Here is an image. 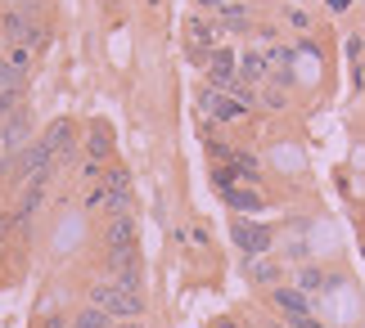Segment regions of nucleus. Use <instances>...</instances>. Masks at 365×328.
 <instances>
[{
	"mask_svg": "<svg viewBox=\"0 0 365 328\" xmlns=\"http://www.w3.org/2000/svg\"><path fill=\"white\" fill-rule=\"evenodd\" d=\"M91 306L95 310H104L113 324H122V319H140L145 315V297L140 292H122L118 283H108V279H100V283H91Z\"/></svg>",
	"mask_w": 365,
	"mask_h": 328,
	"instance_id": "1",
	"label": "nucleus"
},
{
	"mask_svg": "<svg viewBox=\"0 0 365 328\" xmlns=\"http://www.w3.org/2000/svg\"><path fill=\"white\" fill-rule=\"evenodd\" d=\"M230 238L240 243L244 256H262V252H271V243H275L271 225H252V221H244V216L230 221Z\"/></svg>",
	"mask_w": 365,
	"mask_h": 328,
	"instance_id": "2",
	"label": "nucleus"
},
{
	"mask_svg": "<svg viewBox=\"0 0 365 328\" xmlns=\"http://www.w3.org/2000/svg\"><path fill=\"white\" fill-rule=\"evenodd\" d=\"M104 243H108V256H131V252H140L135 248V221L131 216H113V221H108Z\"/></svg>",
	"mask_w": 365,
	"mask_h": 328,
	"instance_id": "3",
	"label": "nucleus"
},
{
	"mask_svg": "<svg viewBox=\"0 0 365 328\" xmlns=\"http://www.w3.org/2000/svg\"><path fill=\"white\" fill-rule=\"evenodd\" d=\"M271 306H275V310H279V315H284L289 324L312 315V297H307L302 288H275V292H271Z\"/></svg>",
	"mask_w": 365,
	"mask_h": 328,
	"instance_id": "4",
	"label": "nucleus"
},
{
	"mask_svg": "<svg viewBox=\"0 0 365 328\" xmlns=\"http://www.w3.org/2000/svg\"><path fill=\"white\" fill-rule=\"evenodd\" d=\"M235 73H240V59H235L230 50H212V54H207V85H217V90H230Z\"/></svg>",
	"mask_w": 365,
	"mask_h": 328,
	"instance_id": "5",
	"label": "nucleus"
},
{
	"mask_svg": "<svg viewBox=\"0 0 365 328\" xmlns=\"http://www.w3.org/2000/svg\"><path fill=\"white\" fill-rule=\"evenodd\" d=\"M199 104H203V112H207V117H217V122H235V117H240V104H235V99L226 95V90H217V85H207V90L199 95Z\"/></svg>",
	"mask_w": 365,
	"mask_h": 328,
	"instance_id": "6",
	"label": "nucleus"
},
{
	"mask_svg": "<svg viewBox=\"0 0 365 328\" xmlns=\"http://www.w3.org/2000/svg\"><path fill=\"white\" fill-rule=\"evenodd\" d=\"M27 131H32V112L19 108V112H9L5 126H0V139H5L9 153H19V149H27Z\"/></svg>",
	"mask_w": 365,
	"mask_h": 328,
	"instance_id": "7",
	"label": "nucleus"
},
{
	"mask_svg": "<svg viewBox=\"0 0 365 328\" xmlns=\"http://www.w3.org/2000/svg\"><path fill=\"white\" fill-rule=\"evenodd\" d=\"M5 36L9 41H19V46H41V27L27 18V14H5Z\"/></svg>",
	"mask_w": 365,
	"mask_h": 328,
	"instance_id": "8",
	"label": "nucleus"
},
{
	"mask_svg": "<svg viewBox=\"0 0 365 328\" xmlns=\"http://www.w3.org/2000/svg\"><path fill=\"white\" fill-rule=\"evenodd\" d=\"M221 198L240 211V216H248V211H257L262 207V194L257 189H244V184H235V189H221Z\"/></svg>",
	"mask_w": 365,
	"mask_h": 328,
	"instance_id": "9",
	"label": "nucleus"
},
{
	"mask_svg": "<svg viewBox=\"0 0 365 328\" xmlns=\"http://www.w3.org/2000/svg\"><path fill=\"white\" fill-rule=\"evenodd\" d=\"M108 153H113V135H108V126H95V131L86 135V158L91 162H104Z\"/></svg>",
	"mask_w": 365,
	"mask_h": 328,
	"instance_id": "10",
	"label": "nucleus"
},
{
	"mask_svg": "<svg viewBox=\"0 0 365 328\" xmlns=\"http://www.w3.org/2000/svg\"><path fill=\"white\" fill-rule=\"evenodd\" d=\"M240 73H244L248 81H266V77H271V59H266V54H257V50H248L244 59H240Z\"/></svg>",
	"mask_w": 365,
	"mask_h": 328,
	"instance_id": "11",
	"label": "nucleus"
},
{
	"mask_svg": "<svg viewBox=\"0 0 365 328\" xmlns=\"http://www.w3.org/2000/svg\"><path fill=\"white\" fill-rule=\"evenodd\" d=\"M298 288L302 292H320V288H334V279L325 275V270H316V265H307L302 275H298Z\"/></svg>",
	"mask_w": 365,
	"mask_h": 328,
	"instance_id": "12",
	"label": "nucleus"
},
{
	"mask_svg": "<svg viewBox=\"0 0 365 328\" xmlns=\"http://www.w3.org/2000/svg\"><path fill=\"white\" fill-rule=\"evenodd\" d=\"M73 328H113V319H108L104 310L86 306V310H81V315H73Z\"/></svg>",
	"mask_w": 365,
	"mask_h": 328,
	"instance_id": "13",
	"label": "nucleus"
},
{
	"mask_svg": "<svg viewBox=\"0 0 365 328\" xmlns=\"http://www.w3.org/2000/svg\"><path fill=\"white\" fill-rule=\"evenodd\" d=\"M108 283H118L122 292H140L145 275H140V265H131V270H113V279H108Z\"/></svg>",
	"mask_w": 365,
	"mask_h": 328,
	"instance_id": "14",
	"label": "nucleus"
},
{
	"mask_svg": "<svg viewBox=\"0 0 365 328\" xmlns=\"http://www.w3.org/2000/svg\"><path fill=\"white\" fill-rule=\"evenodd\" d=\"M230 166L240 171V180H257V176H262V162H257V158H248V153H235Z\"/></svg>",
	"mask_w": 365,
	"mask_h": 328,
	"instance_id": "15",
	"label": "nucleus"
},
{
	"mask_svg": "<svg viewBox=\"0 0 365 328\" xmlns=\"http://www.w3.org/2000/svg\"><path fill=\"white\" fill-rule=\"evenodd\" d=\"M221 23H226L230 32H244V27H248V14L240 5H221Z\"/></svg>",
	"mask_w": 365,
	"mask_h": 328,
	"instance_id": "16",
	"label": "nucleus"
},
{
	"mask_svg": "<svg viewBox=\"0 0 365 328\" xmlns=\"http://www.w3.org/2000/svg\"><path fill=\"white\" fill-rule=\"evenodd\" d=\"M19 104H23V85H9V90H0V117L19 112Z\"/></svg>",
	"mask_w": 365,
	"mask_h": 328,
	"instance_id": "17",
	"label": "nucleus"
},
{
	"mask_svg": "<svg viewBox=\"0 0 365 328\" xmlns=\"http://www.w3.org/2000/svg\"><path fill=\"white\" fill-rule=\"evenodd\" d=\"M9 68H14L19 77H27V68H32V50H27V46H14V50H9Z\"/></svg>",
	"mask_w": 365,
	"mask_h": 328,
	"instance_id": "18",
	"label": "nucleus"
},
{
	"mask_svg": "<svg viewBox=\"0 0 365 328\" xmlns=\"http://www.w3.org/2000/svg\"><path fill=\"white\" fill-rule=\"evenodd\" d=\"M190 36H194V46H212V27H207L203 18L190 23Z\"/></svg>",
	"mask_w": 365,
	"mask_h": 328,
	"instance_id": "19",
	"label": "nucleus"
},
{
	"mask_svg": "<svg viewBox=\"0 0 365 328\" xmlns=\"http://www.w3.org/2000/svg\"><path fill=\"white\" fill-rule=\"evenodd\" d=\"M9 85H23V77L9 68V59H0V90H9Z\"/></svg>",
	"mask_w": 365,
	"mask_h": 328,
	"instance_id": "20",
	"label": "nucleus"
},
{
	"mask_svg": "<svg viewBox=\"0 0 365 328\" xmlns=\"http://www.w3.org/2000/svg\"><path fill=\"white\" fill-rule=\"evenodd\" d=\"M104 171H108L104 162H91L86 158V162H81V180H104Z\"/></svg>",
	"mask_w": 365,
	"mask_h": 328,
	"instance_id": "21",
	"label": "nucleus"
},
{
	"mask_svg": "<svg viewBox=\"0 0 365 328\" xmlns=\"http://www.w3.org/2000/svg\"><path fill=\"white\" fill-rule=\"evenodd\" d=\"M262 104H266V108H284L289 99H284V90H266V95H262Z\"/></svg>",
	"mask_w": 365,
	"mask_h": 328,
	"instance_id": "22",
	"label": "nucleus"
},
{
	"mask_svg": "<svg viewBox=\"0 0 365 328\" xmlns=\"http://www.w3.org/2000/svg\"><path fill=\"white\" fill-rule=\"evenodd\" d=\"M252 279H257V283H271V279H275V265H266V261L252 265Z\"/></svg>",
	"mask_w": 365,
	"mask_h": 328,
	"instance_id": "23",
	"label": "nucleus"
},
{
	"mask_svg": "<svg viewBox=\"0 0 365 328\" xmlns=\"http://www.w3.org/2000/svg\"><path fill=\"white\" fill-rule=\"evenodd\" d=\"M104 198H108V194H104V184H100V189L86 194V207H104Z\"/></svg>",
	"mask_w": 365,
	"mask_h": 328,
	"instance_id": "24",
	"label": "nucleus"
},
{
	"mask_svg": "<svg viewBox=\"0 0 365 328\" xmlns=\"http://www.w3.org/2000/svg\"><path fill=\"white\" fill-rule=\"evenodd\" d=\"M14 230V211H5V207H0V238H5Z\"/></svg>",
	"mask_w": 365,
	"mask_h": 328,
	"instance_id": "25",
	"label": "nucleus"
},
{
	"mask_svg": "<svg viewBox=\"0 0 365 328\" xmlns=\"http://www.w3.org/2000/svg\"><path fill=\"white\" fill-rule=\"evenodd\" d=\"M46 328H73V319H68V315H50Z\"/></svg>",
	"mask_w": 365,
	"mask_h": 328,
	"instance_id": "26",
	"label": "nucleus"
},
{
	"mask_svg": "<svg viewBox=\"0 0 365 328\" xmlns=\"http://www.w3.org/2000/svg\"><path fill=\"white\" fill-rule=\"evenodd\" d=\"M289 23H293V27L302 32V27H307V14H302V9H289Z\"/></svg>",
	"mask_w": 365,
	"mask_h": 328,
	"instance_id": "27",
	"label": "nucleus"
},
{
	"mask_svg": "<svg viewBox=\"0 0 365 328\" xmlns=\"http://www.w3.org/2000/svg\"><path fill=\"white\" fill-rule=\"evenodd\" d=\"M289 328H325V324H320V319H312V315H307V319H293Z\"/></svg>",
	"mask_w": 365,
	"mask_h": 328,
	"instance_id": "28",
	"label": "nucleus"
},
{
	"mask_svg": "<svg viewBox=\"0 0 365 328\" xmlns=\"http://www.w3.org/2000/svg\"><path fill=\"white\" fill-rule=\"evenodd\" d=\"M347 5H352V0H329V9H334V14H343Z\"/></svg>",
	"mask_w": 365,
	"mask_h": 328,
	"instance_id": "29",
	"label": "nucleus"
},
{
	"mask_svg": "<svg viewBox=\"0 0 365 328\" xmlns=\"http://www.w3.org/2000/svg\"><path fill=\"white\" fill-rule=\"evenodd\" d=\"M212 328H244V324H235V319H217Z\"/></svg>",
	"mask_w": 365,
	"mask_h": 328,
	"instance_id": "30",
	"label": "nucleus"
},
{
	"mask_svg": "<svg viewBox=\"0 0 365 328\" xmlns=\"http://www.w3.org/2000/svg\"><path fill=\"white\" fill-rule=\"evenodd\" d=\"M266 328H284V324H266Z\"/></svg>",
	"mask_w": 365,
	"mask_h": 328,
	"instance_id": "31",
	"label": "nucleus"
},
{
	"mask_svg": "<svg viewBox=\"0 0 365 328\" xmlns=\"http://www.w3.org/2000/svg\"><path fill=\"white\" fill-rule=\"evenodd\" d=\"M32 5H36V0H32Z\"/></svg>",
	"mask_w": 365,
	"mask_h": 328,
	"instance_id": "32",
	"label": "nucleus"
}]
</instances>
